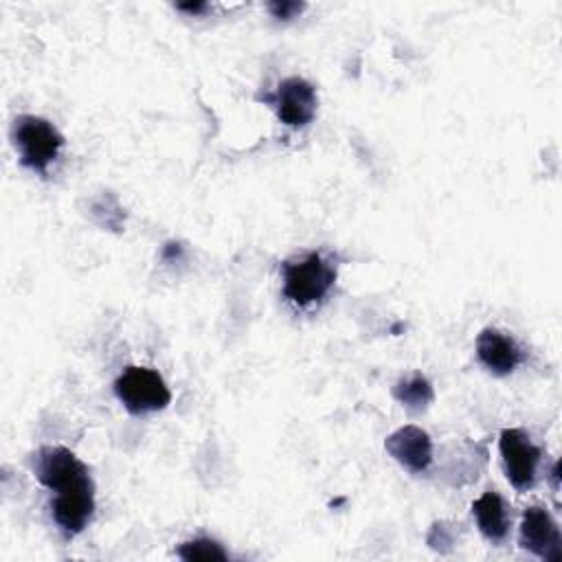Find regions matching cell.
Segmentation results:
<instances>
[{
    "mask_svg": "<svg viewBox=\"0 0 562 562\" xmlns=\"http://www.w3.org/2000/svg\"><path fill=\"white\" fill-rule=\"evenodd\" d=\"M33 468L37 481L55 492L50 509L59 529L68 536L83 531L94 514V481L88 465L64 446H42Z\"/></svg>",
    "mask_w": 562,
    "mask_h": 562,
    "instance_id": "6da1fadb",
    "label": "cell"
},
{
    "mask_svg": "<svg viewBox=\"0 0 562 562\" xmlns=\"http://www.w3.org/2000/svg\"><path fill=\"white\" fill-rule=\"evenodd\" d=\"M11 140L20 154V165L46 176L48 165L64 147L61 132L44 116L20 114L11 123Z\"/></svg>",
    "mask_w": 562,
    "mask_h": 562,
    "instance_id": "7a4b0ae2",
    "label": "cell"
},
{
    "mask_svg": "<svg viewBox=\"0 0 562 562\" xmlns=\"http://www.w3.org/2000/svg\"><path fill=\"white\" fill-rule=\"evenodd\" d=\"M281 274L283 296L296 307L318 303L336 281V268L316 250L303 255L301 259L283 261Z\"/></svg>",
    "mask_w": 562,
    "mask_h": 562,
    "instance_id": "3957f363",
    "label": "cell"
},
{
    "mask_svg": "<svg viewBox=\"0 0 562 562\" xmlns=\"http://www.w3.org/2000/svg\"><path fill=\"white\" fill-rule=\"evenodd\" d=\"M114 393L132 415L162 411L171 402V391L162 375L149 367L136 364L125 367L123 373L114 380Z\"/></svg>",
    "mask_w": 562,
    "mask_h": 562,
    "instance_id": "277c9868",
    "label": "cell"
},
{
    "mask_svg": "<svg viewBox=\"0 0 562 562\" xmlns=\"http://www.w3.org/2000/svg\"><path fill=\"white\" fill-rule=\"evenodd\" d=\"M259 99L270 103L279 121L292 130H301L310 125L312 119L316 116V105H318L316 88L303 77H288L279 81L274 94H263Z\"/></svg>",
    "mask_w": 562,
    "mask_h": 562,
    "instance_id": "5b68a950",
    "label": "cell"
},
{
    "mask_svg": "<svg viewBox=\"0 0 562 562\" xmlns=\"http://www.w3.org/2000/svg\"><path fill=\"white\" fill-rule=\"evenodd\" d=\"M498 450L505 474L516 490H529L536 483L542 450L522 428H505L498 437Z\"/></svg>",
    "mask_w": 562,
    "mask_h": 562,
    "instance_id": "8992f818",
    "label": "cell"
},
{
    "mask_svg": "<svg viewBox=\"0 0 562 562\" xmlns=\"http://www.w3.org/2000/svg\"><path fill=\"white\" fill-rule=\"evenodd\" d=\"M518 540L522 549L531 551L533 555L547 562H558L562 558L560 527L553 520V516L540 505H531L525 509Z\"/></svg>",
    "mask_w": 562,
    "mask_h": 562,
    "instance_id": "52a82bcc",
    "label": "cell"
},
{
    "mask_svg": "<svg viewBox=\"0 0 562 562\" xmlns=\"http://www.w3.org/2000/svg\"><path fill=\"white\" fill-rule=\"evenodd\" d=\"M384 450L408 472L422 474L432 463V441L419 426H402L384 441Z\"/></svg>",
    "mask_w": 562,
    "mask_h": 562,
    "instance_id": "ba28073f",
    "label": "cell"
},
{
    "mask_svg": "<svg viewBox=\"0 0 562 562\" xmlns=\"http://www.w3.org/2000/svg\"><path fill=\"white\" fill-rule=\"evenodd\" d=\"M476 356L494 375H507L522 362V351L516 340L496 327H485L476 336Z\"/></svg>",
    "mask_w": 562,
    "mask_h": 562,
    "instance_id": "9c48e42d",
    "label": "cell"
},
{
    "mask_svg": "<svg viewBox=\"0 0 562 562\" xmlns=\"http://www.w3.org/2000/svg\"><path fill=\"white\" fill-rule=\"evenodd\" d=\"M472 514L476 520L479 531L490 540V542H501L507 536L509 529V518H507V507L503 498L496 492H485L472 503Z\"/></svg>",
    "mask_w": 562,
    "mask_h": 562,
    "instance_id": "30bf717a",
    "label": "cell"
},
{
    "mask_svg": "<svg viewBox=\"0 0 562 562\" xmlns=\"http://www.w3.org/2000/svg\"><path fill=\"white\" fill-rule=\"evenodd\" d=\"M393 397L404 408H408L411 413H422L435 400V391H432V384H430V380L426 375L413 373L408 378H402L393 386Z\"/></svg>",
    "mask_w": 562,
    "mask_h": 562,
    "instance_id": "8fae6325",
    "label": "cell"
},
{
    "mask_svg": "<svg viewBox=\"0 0 562 562\" xmlns=\"http://www.w3.org/2000/svg\"><path fill=\"white\" fill-rule=\"evenodd\" d=\"M176 555L180 560H187V562H195V560H228V553L224 551V547L217 540H211V538H195V540L182 542L176 549Z\"/></svg>",
    "mask_w": 562,
    "mask_h": 562,
    "instance_id": "7c38bea8",
    "label": "cell"
},
{
    "mask_svg": "<svg viewBox=\"0 0 562 562\" xmlns=\"http://www.w3.org/2000/svg\"><path fill=\"white\" fill-rule=\"evenodd\" d=\"M454 540H457L454 525L443 522V520H441V522H435V525L430 527L428 536H426V542H428L435 551H441V553L450 551V547L454 544Z\"/></svg>",
    "mask_w": 562,
    "mask_h": 562,
    "instance_id": "4fadbf2b",
    "label": "cell"
},
{
    "mask_svg": "<svg viewBox=\"0 0 562 562\" xmlns=\"http://www.w3.org/2000/svg\"><path fill=\"white\" fill-rule=\"evenodd\" d=\"M268 11L272 13V18L288 22V20L299 18V15L305 11V2H296V0H274V2H268Z\"/></svg>",
    "mask_w": 562,
    "mask_h": 562,
    "instance_id": "5bb4252c",
    "label": "cell"
},
{
    "mask_svg": "<svg viewBox=\"0 0 562 562\" xmlns=\"http://www.w3.org/2000/svg\"><path fill=\"white\" fill-rule=\"evenodd\" d=\"M182 252H184L182 244H178V241H169V244H165V246H162V252H160V257H162L165 261L173 263V261H178V259L182 257Z\"/></svg>",
    "mask_w": 562,
    "mask_h": 562,
    "instance_id": "9a60e30c",
    "label": "cell"
},
{
    "mask_svg": "<svg viewBox=\"0 0 562 562\" xmlns=\"http://www.w3.org/2000/svg\"><path fill=\"white\" fill-rule=\"evenodd\" d=\"M176 9L189 15H202L209 11V2H178Z\"/></svg>",
    "mask_w": 562,
    "mask_h": 562,
    "instance_id": "2e32d148",
    "label": "cell"
}]
</instances>
